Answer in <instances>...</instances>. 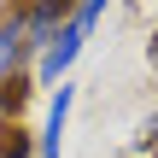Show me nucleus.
Instances as JSON below:
<instances>
[{"label":"nucleus","mask_w":158,"mask_h":158,"mask_svg":"<svg viewBox=\"0 0 158 158\" xmlns=\"http://www.w3.org/2000/svg\"><path fill=\"white\" fill-rule=\"evenodd\" d=\"M106 18V6L100 0H88V6H70V18H64V29L35 53V64H29V82L35 88H59L70 70H76V59H82V41H88V29Z\"/></svg>","instance_id":"obj_1"},{"label":"nucleus","mask_w":158,"mask_h":158,"mask_svg":"<svg viewBox=\"0 0 158 158\" xmlns=\"http://www.w3.org/2000/svg\"><path fill=\"white\" fill-rule=\"evenodd\" d=\"M29 64H35V53H29V41H23L18 6H0V94H6L12 82H23Z\"/></svg>","instance_id":"obj_2"},{"label":"nucleus","mask_w":158,"mask_h":158,"mask_svg":"<svg viewBox=\"0 0 158 158\" xmlns=\"http://www.w3.org/2000/svg\"><path fill=\"white\" fill-rule=\"evenodd\" d=\"M70 106H76V88H70V82H59V88H53V100H47V123H41V135H35V158H59V152H64Z\"/></svg>","instance_id":"obj_3"},{"label":"nucleus","mask_w":158,"mask_h":158,"mask_svg":"<svg viewBox=\"0 0 158 158\" xmlns=\"http://www.w3.org/2000/svg\"><path fill=\"white\" fill-rule=\"evenodd\" d=\"M64 18H70V6H59V0H41V6H18V23H23V41H29V53H41L59 29H64Z\"/></svg>","instance_id":"obj_4"},{"label":"nucleus","mask_w":158,"mask_h":158,"mask_svg":"<svg viewBox=\"0 0 158 158\" xmlns=\"http://www.w3.org/2000/svg\"><path fill=\"white\" fill-rule=\"evenodd\" d=\"M147 64H152V76H158V35L147 41Z\"/></svg>","instance_id":"obj_5"},{"label":"nucleus","mask_w":158,"mask_h":158,"mask_svg":"<svg viewBox=\"0 0 158 158\" xmlns=\"http://www.w3.org/2000/svg\"><path fill=\"white\" fill-rule=\"evenodd\" d=\"M147 147H158V117H147Z\"/></svg>","instance_id":"obj_6"}]
</instances>
